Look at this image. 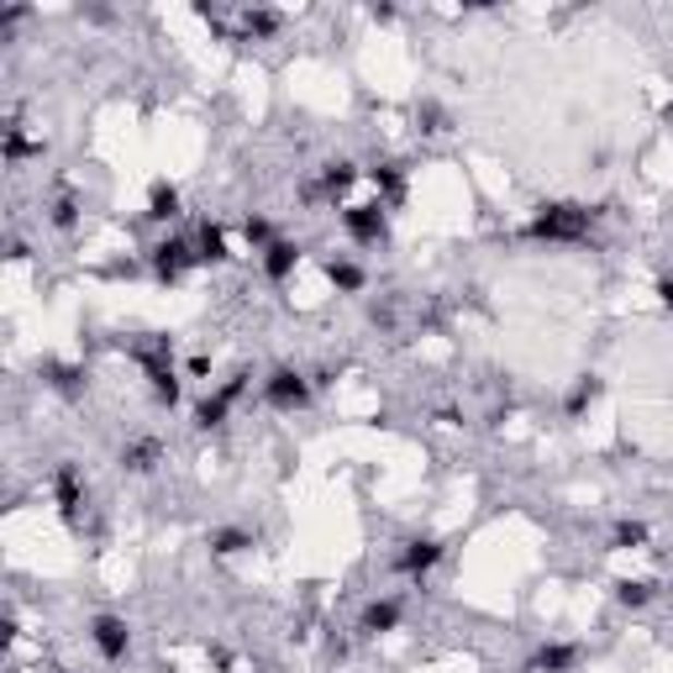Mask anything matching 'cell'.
Wrapping results in <instances>:
<instances>
[{"mask_svg":"<svg viewBox=\"0 0 673 673\" xmlns=\"http://www.w3.org/2000/svg\"><path fill=\"white\" fill-rule=\"evenodd\" d=\"M195 259L211 268L232 264V248H227V232L216 227V221H201V232H195Z\"/></svg>","mask_w":673,"mask_h":673,"instance_id":"20","label":"cell"},{"mask_svg":"<svg viewBox=\"0 0 673 673\" xmlns=\"http://www.w3.org/2000/svg\"><path fill=\"white\" fill-rule=\"evenodd\" d=\"M647 542H652V527H647V521H632V516H626V521L611 527V548H621V553H642Z\"/></svg>","mask_w":673,"mask_h":673,"instance_id":"23","label":"cell"},{"mask_svg":"<svg viewBox=\"0 0 673 673\" xmlns=\"http://www.w3.org/2000/svg\"><path fill=\"white\" fill-rule=\"evenodd\" d=\"M400 621H406V605L395 600V594H384V600H369L363 611H358V637H389V632H400Z\"/></svg>","mask_w":673,"mask_h":673,"instance_id":"10","label":"cell"},{"mask_svg":"<svg viewBox=\"0 0 673 673\" xmlns=\"http://www.w3.org/2000/svg\"><path fill=\"white\" fill-rule=\"evenodd\" d=\"M85 637H89V647H95V658L111 663V669H121V663L132 658V621H127V615H111V611L89 615Z\"/></svg>","mask_w":673,"mask_h":673,"instance_id":"3","label":"cell"},{"mask_svg":"<svg viewBox=\"0 0 673 673\" xmlns=\"http://www.w3.org/2000/svg\"><path fill=\"white\" fill-rule=\"evenodd\" d=\"M658 600V589L647 585V579H615V605L621 611H647Z\"/></svg>","mask_w":673,"mask_h":673,"instance_id":"24","label":"cell"},{"mask_svg":"<svg viewBox=\"0 0 673 673\" xmlns=\"http://www.w3.org/2000/svg\"><path fill=\"white\" fill-rule=\"evenodd\" d=\"M227 416H232V406L211 389V395H201V400H195V410H190V426H195V432H221V426H227Z\"/></svg>","mask_w":673,"mask_h":673,"instance_id":"21","label":"cell"},{"mask_svg":"<svg viewBox=\"0 0 673 673\" xmlns=\"http://www.w3.org/2000/svg\"><path fill=\"white\" fill-rule=\"evenodd\" d=\"M164 458H169V453H164V442H158V437H132L117 453V469L132 473V479H147V473L164 469Z\"/></svg>","mask_w":673,"mask_h":673,"instance_id":"11","label":"cell"},{"mask_svg":"<svg viewBox=\"0 0 673 673\" xmlns=\"http://www.w3.org/2000/svg\"><path fill=\"white\" fill-rule=\"evenodd\" d=\"M442 557H447V542H442V537H426V531H421V537H406V542L395 548V574H400V579H416V585H421V579H426V574L437 568Z\"/></svg>","mask_w":673,"mask_h":673,"instance_id":"6","label":"cell"},{"mask_svg":"<svg viewBox=\"0 0 673 673\" xmlns=\"http://www.w3.org/2000/svg\"><path fill=\"white\" fill-rule=\"evenodd\" d=\"M358 179H363V169H358L352 158H326L322 175H316V184H311V195L337 205V201H348V195H352V184H358Z\"/></svg>","mask_w":673,"mask_h":673,"instance_id":"9","label":"cell"},{"mask_svg":"<svg viewBox=\"0 0 673 673\" xmlns=\"http://www.w3.org/2000/svg\"><path fill=\"white\" fill-rule=\"evenodd\" d=\"M322 274H326V285H332L337 295H363L369 290V268L352 264V259H326Z\"/></svg>","mask_w":673,"mask_h":673,"instance_id":"18","label":"cell"},{"mask_svg":"<svg viewBox=\"0 0 673 673\" xmlns=\"http://www.w3.org/2000/svg\"><path fill=\"white\" fill-rule=\"evenodd\" d=\"M48 673H63V669H48Z\"/></svg>","mask_w":673,"mask_h":673,"instance_id":"35","label":"cell"},{"mask_svg":"<svg viewBox=\"0 0 673 673\" xmlns=\"http://www.w3.org/2000/svg\"><path fill=\"white\" fill-rule=\"evenodd\" d=\"M342 232H348L358 248H380V242H389V211H384L380 201L342 205Z\"/></svg>","mask_w":673,"mask_h":673,"instance_id":"7","label":"cell"},{"mask_svg":"<svg viewBox=\"0 0 673 673\" xmlns=\"http://www.w3.org/2000/svg\"><path fill=\"white\" fill-rule=\"evenodd\" d=\"M421 121H426V132H447V111H442V106H432V100L421 106Z\"/></svg>","mask_w":673,"mask_h":673,"instance_id":"29","label":"cell"},{"mask_svg":"<svg viewBox=\"0 0 673 673\" xmlns=\"http://www.w3.org/2000/svg\"><path fill=\"white\" fill-rule=\"evenodd\" d=\"M585 663V642H568V637H548V642L531 647L527 673H579Z\"/></svg>","mask_w":673,"mask_h":673,"instance_id":"8","label":"cell"},{"mask_svg":"<svg viewBox=\"0 0 673 673\" xmlns=\"http://www.w3.org/2000/svg\"><path fill=\"white\" fill-rule=\"evenodd\" d=\"M259 384H264V406H268V410H279V416L311 410V400H316V384H311V374H305V369H295V363H279V369H268Z\"/></svg>","mask_w":673,"mask_h":673,"instance_id":"2","label":"cell"},{"mask_svg":"<svg viewBox=\"0 0 673 673\" xmlns=\"http://www.w3.org/2000/svg\"><path fill=\"white\" fill-rule=\"evenodd\" d=\"M205 548H211V557H242V553H253V548H259V531L216 527V531H205Z\"/></svg>","mask_w":673,"mask_h":673,"instance_id":"17","label":"cell"},{"mask_svg":"<svg viewBox=\"0 0 673 673\" xmlns=\"http://www.w3.org/2000/svg\"><path fill=\"white\" fill-rule=\"evenodd\" d=\"M153 227H169V221H179L184 216V195H179V184H169V179H153L147 184V211H143Z\"/></svg>","mask_w":673,"mask_h":673,"instance_id":"15","label":"cell"},{"mask_svg":"<svg viewBox=\"0 0 673 673\" xmlns=\"http://www.w3.org/2000/svg\"><path fill=\"white\" fill-rule=\"evenodd\" d=\"M248 389H253V369H232V374H227V380L216 384V395H221V400H227V406H237V400H242V395H248Z\"/></svg>","mask_w":673,"mask_h":673,"instance_id":"28","label":"cell"},{"mask_svg":"<svg viewBox=\"0 0 673 673\" xmlns=\"http://www.w3.org/2000/svg\"><path fill=\"white\" fill-rule=\"evenodd\" d=\"M395 16H400V11H395V5H369V22H380V27H389V22H395Z\"/></svg>","mask_w":673,"mask_h":673,"instance_id":"32","label":"cell"},{"mask_svg":"<svg viewBox=\"0 0 673 673\" xmlns=\"http://www.w3.org/2000/svg\"><path fill=\"white\" fill-rule=\"evenodd\" d=\"M605 205H585V201H548L531 211V221L521 227L527 242H548V248H585L594 242Z\"/></svg>","mask_w":673,"mask_h":673,"instance_id":"1","label":"cell"},{"mask_svg":"<svg viewBox=\"0 0 673 673\" xmlns=\"http://www.w3.org/2000/svg\"><path fill=\"white\" fill-rule=\"evenodd\" d=\"M369 322H374V326H389V322H395V311H389V305H369Z\"/></svg>","mask_w":673,"mask_h":673,"instance_id":"34","label":"cell"},{"mask_svg":"<svg viewBox=\"0 0 673 673\" xmlns=\"http://www.w3.org/2000/svg\"><path fill=\"white\" fill-rule=\"evenodd\" d=\"M300 259H305V248H300L295 237H279L268 253H259V264H264V279H268V285H290L295 268H300Z\"/></svg>","mask_w":673,"mask_h":673,"instance_id":"13","label":"cell"},{"mask_svg":"<svg viewBox=\"0 0 673 673\" xmlns=\"http://www.w3.org/2000/svg\"><path fill=\"white\" fill-rule=\"evenodd\" d=\"M205 658H211V669H232V652H227V647H211V652H205Z\"/></svg>","mask_w":673,"mask_h":673,"instance_id":"33","label":"cell"},{"mask_svg":"<svg viewBox=\"0 0 673 673\" xmlns=\"http://www.w3.org/2000/svg\"><path fill=\"white\" fill-rule=\"evenodd\" d=\"M48 495H53V505H59V521L69 531L85 527V479H80V464L74 458H63L59 469H53V479H48Z\"/></svg>","mask_w":673,"mask_h":673,"instance_id":"5","label":"cell"},{"mask_svg":"<svg viewBox=\"0 0 673 673\" xmlns=\"http://www.w3.org/2000/svg\"><path fill=\"white\" fill-rule=\"evenodd\" d=\"M242 237H248V248H253V253H268V248L279 242V232H274V221H268L264 211H253V216L242 221Z\"/></svg>","mask_w":673,"mask_h":673,"instance_id":"26","label":"cell"},{"mask_svg":"<svg viewBox=\"0 0 673 673\" xmlns=\"http://www.w3.org/2000/svg\"><path fill=\"white\" fill-rule=\"evenodd\" d=\"M43 380H48V389H59L63 400H74V395H85V369L80 363H43Z\"/></svg>","mask_w":673,"mask_h":673,"instance_id":"22","label":"cell"},{"mask_svg":"<svg viewBox=\"0 0 673 673\" xmlns=\"http://www.w3.org/2000/svg\"><path fill=\"white\" fill-rule=\"evenodd\" d=\"M143 374H147V395H153V406L179 410V400H184V380H179L175 363H153V369H143Z\"/></svg>","mask_w":673,"mask_h":673,"instance_id":"16","label":"cell"},{"mask_svg":"<svg viewBox=\"0 0 673 673\" xmlns=\"http://www.w3.org/2000/svg\"><path fill=\"white\" fill-rule=\"evenodd\" d=\"M363 179H374V190H380V205H384V211L406 201V164H400V158H374V164L363 169Z\"/></svg>","mask_w":673,"mask_h":673,"instance_id":"14","label":"cell"},{"mask_svg":"<svg viewBox=\"0 0 673 673\" xmlns=\"http://www.w3.org/2000/svg\"><path fill=\"white\" fill-rule=\"evenodd\" d=\"M652 295H658V305H663V311L673 316V274H663V279L652 285Z\"/></svg>","mask_w":673,"mask_h":673,"instance_id":"31","label":"cell"},{"mask_svg":"<svg viewBox=\"0 0 673 673\" xmlns=\"http://www.w3.org/2000/svg\"><path fill=\"white\" fill-rule=\"evenodd\" d=\"M184 374H190V380H211V358H205V352L184 358Z\"/></svg>","mask_w":673,"mask_h":673,"instance_id":"30","label":"cell"},{"mask_svg":"<svg viewBox=\"0 0 673 673\" xmlns=\"http://www.w3.org/2000/svg\"><path fill=\"white\" fill-rule=\"evenodd\" d=\"M80 216H85L80 195H59V201L48 205V227H53V232H74V227H80Z\"/></svg>","mask_w":673,"mask_h":673,"instance_id":"25","label":"cell"},{"mask_svg":"<svg viewBox=\"0 0 673 673\" xmlns=\"http://www.w3.org/2000/svg\"><path fill=\"white\" fill-rule=\"evenodd\" d=\"M195 264H201V259H195V242H190V237L169 232V237H158V242L147 248V268H153V279L169 285V290L184 285V274H190Z\"/></svg>","mask_w":673,"mask_h":673,"instance_id":"4","label":"cell"},{"mask_svg":"<svg viewBox=\"0 0 673 673\" xmlns=\"http://www.w3.org/2000/svg\"><path fill=\"white\" fill-rule=\"evenodd\" d=\"M600 395H605V380L600 374H579V380L568 384V395H563V416L579 421L589 406H600Z\"/></svg>","mask_w":673,"mask_h":673,"instance_id":"19","label":"cell"},{"mask_svg":"<svg viewBox=\"0 0 673 673\" xmlns=\"http://www.w3.org/2000/svg\"><path fill=\"white\" fill-rule=\"evenodd\" d=\"M285 32V11L274 5H242L237 11V43H268Z\"/></svg>","mask_w":673,"mask_h":673,"instance_id":"12","label":"cell"},{"mask_svg":"<svg viewBox=\"0 0 673 673\" xmlns=\"http://www.w3.org/2000/svg\"><path fill=\"white\" fill-rule=\"evenodd\" d=\"M22 158H43V143H27V137H22V127H16V121H5V164L16 169Z\"/></svg>","mask_w":673,"mask_h":673,"instance_id":"27","label":"cell"}]
</instances>
